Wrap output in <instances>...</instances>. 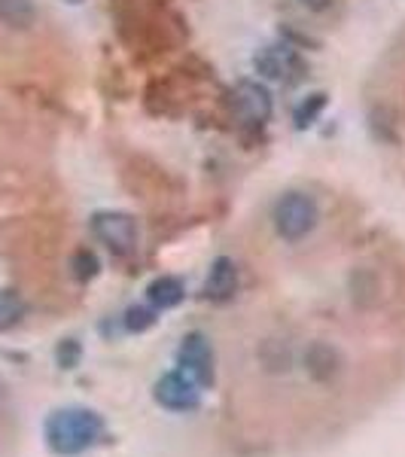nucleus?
<instances>
[{
	"label": "nucleus",
	"mask_w": 405,
	"mask_h": 457,
	"mask_svg": "<svg viewBox=\"0 0 405 457\" xmlns=\"http://www.w3.org/2000/svg\"><path fill=\"white\" fill-rule=\"evenodd\" d=\"M104 415L83 405H64L46 415L43 421V439L55 457H79L104 439Z\"/></svg>",
	"instance_id": "nucleus-1"
},
{
	"label": "nucleus",
	"mask_w": 405,
	"mask_h": 457,
	"mask_svg": "<svg viewBox=\"0 0 405 457\" xmlns=\"http://www.w3.org/2000/svg\"><path fill=\"white\" fill-rule=\"evenodd\" d=\"M318 220H320L318 202L308 193H286L277 198L275 211H271L275 232L281 235L284 241H302L305 235L314 232Z\"/></svg>",
	"instance_id": "nucleus-2"
},
{
	"label": "nucleus",
	"mask_w": 405,
	"mask_h": 457,
	"mask_svg": "<svg viewBox=\"0 0 405 457\" xmlns=\"http://www.w3.org/2000/svg\"><path fill=\"white\" fill-rule=\"evenodd\" d=\"M177 370L195 381L198 387H213L217 381V366H213V348L204 333H186L177 348Z\"/></svg>",
	"instance_id": "nucleus-3"
},
{
	"label": "nucleus",
	"mask_w": 405,
	"mask_h": 457,
	"mask_svg": "<svg viewBox=\"0 0 405 457\" xmlns=\"http://www.w3.org/2000/svg\"><path fill=\"white\" fill-rule=\"evenodd\" d=\"M92 235L101 241L104 247L113 250L116 256H128L137 247V223L131 213L125 211H98L92 220Z\"/></svg>",
	"instance_id": "nucleus-4"
},
{
	"label": "nucleus",
	"mask_w": 405,
	"mask_h": 457,
	"mask_svg": "<svg viewBox=\"0 0 405 457\" xmlns=\"http://www.w3.org/2000/svg\"><path fill=\"white\" fill-rule=\"evenodd\" d=\"M153 400H156V405H161L165 411L186 415V411H195L198 405H202V387H198L189 375H183L180 370H171L153 385Z\"/></svg>",
	"instance_id": "nucleus-5"
},
{
	"label": "nucleus",
	"mask_w": 405,
	"mask_h": 457,
	"mask_svg": "<svg viewBox=\"0 0 405 457\" xmlns=\"http://www.w3.org/2000/svg\"><path fill=\"white\" fill-rule=\"evenodd\" d=\"M235 107L247 122H269L271 116V95L262 83L244 79L235 86Z\"/></svg>",
	"instance_id": "nucleus-6"
},
{
	"label": "nucleus",
	"mask_w": 405,
	"mask_h": 457,
	"mask_svg": "<svg viewBox=\"0 0 405 457\" xmlns=\"http://www.w3.org/2000/svg\"><path fill=\"white\" fill-rule=\"evenodd\" d=\"M235 290H238V265L229 256H217L204 281V296L211 302H226L235 296Z\"/></svg>",
	"instance_id": "nucleus-7"
},
{
	"label": "nucleus",
	"mask_w": 405,
	"mask_h": 457,
	"mask_svg": "<svg viewBox=\"0 0 405 457\" xmlns=\"http://www.w3.org/2000/svg\"><path fill=\"white\" fill-rule=\"evenodd\" d=\"M253 68L269 79H286L293 71L299 68V58L293 55V49H286V46H265L256 53Z\"/></svg>",
	"instance_id": "nucleus-8"
},
{
	"label": "nucleus",
	"mask_w": 405,
	"mask_h": 457,
	"mask_svg": "<svg viewBox=\"0 0 405 457\" xmlns=\"http://www.w3.org/2000/svg\"><path fill=\"white\" fill-rule=\"evenodd\" d=\"M146 299H150V305L156 312H171V308H177L186 299V287L174 275H159L156 281H150V287H146Z\"/></svg>",
	"instance_id": "nucleus-9"
},
{
	"label": "nucleus",
	"mask_w": 405,
	"mask_h": 457,
	"mask_svg": "<svg viewBox=\"0 0 405 457\" xmlns=\"http://www.w3.org/2000/svg\"><path fill=\"white\" fill-rule=\"evenodd\" d=\"M122 323H125V329L128 333H146V329H153L159 323V312L153 305H131L128 312H125L122 317Z\"/></svg>",
	"instance_id": "nucleus-10"
},
{
	"label": "nucleus",
	"mask_w": 405,
	"mask_h": 457,
	"mask_svg": "<svg viewBox=\"0 0 405 457\" xmlns=\"http://www.w3.org/2000/svg\"><path fill=\"white\" fill-rule=\"evenodd\" d=\"M0 16L12 28H28L34 21V4L31 0H0Z\"/></svg>",
	"instance_id": "nucleus-11"
},
{
	"label": "nucleus",
	"mask_w": 405,
	"mask_h": 457,
	"mask_svg": "<svg viewBox=\"0 0 405 457\" xmlns=\"http://www.w3.org/2000/svg\"><path fill=\"white\" fill-rule=\"evenodd\" d=\"M323 107H326V92L308 95V98L296 107V113H293V122H296V129H308V125H314V120H318V116L323 113Z\"/></svg>",
	"instance_id": "nucleus-12"
},
{
	"label": "nucleus",
	"mask_w": 405,
	"mask_h": 457,
	"mask_svg": "<svg viewBox=\"0 0 405 457\" xmlns=\"http://www.w3.org/2000/svg\"><path fill=\"white\" fill-rule=\"evenodd\" d=\"M21 314H25V302L16 293H0V329H10L16 327L21 320Z\"/></svg>",
	"instance_id": "nucleus-13"
},
{
	"label": "nucleus",
	"mask_w": 405,
	"mask_h": 457,
	"mask_svg": "<svg viewBox=\"0 0 405 457\" xmlns=\"http://www.w3.org/2000/svg\"><path fill=\"white\" fill-rule=\"evenodd\" d=\"M70 269H73V278L86 284V281H92V278H98L101 262H98V256H95L92 250H77V253H73V260H70Z\"/></svg>",
	"instance_id": "nucleus-14"
},
{
	"label": "nucleus",
	"mask_w": 405,
	"mask_h": 457,
	"mask_svg": "<svg viewBox=\"0 0 405 457\" xmlns=\"http://www.w3.org/2000/svg\"><path fill=\"white\" fill-rule=\"evenodd\" d=\"M79 360H83V345L77 342V338H64V342H58L55 348V363L62 366V370H77Z\"/></svg>",
	"instance_id": "nucleus-15"
},
{
	"label": "nucleus",
	"mask_w": 405,
	"mask_h": 457,
	"mask_svg": "<svg viewBox=\"0 0 405 457\" xmlns=\"http://www.w3.org/2000/svg\"><path fill=\"white\" fill-rule=\"evenodd\" d=\"M333 360H335L333 348L326 351V360H320V345H314V348L308 351V372H311V375H314V378H318V381H326V378H333V372H335Z\"/></svg>",
	"instance_id": "nucleus-16"
},
{
	"label": "nucleus",
	"mask_w": 405,
	"mask_h": 457,
	"mask_svg": "<svg viewBox=\"0 0 405 457\" xmlns=\"http://www.w3.org/2000/svg\"><path fill=\"white\" fill-rule=\"evenodd\" d=\"M302 6H308V10H314V12H320V10H326L333 0H299Z\"/></svg>",
	"instance_id": "nucleus-17"
},
{
	"label": "nucleus",
	"mask_w": 405,
	"mask_h": 457,
	"mask_svg": "<svg viewBox=\"0 0 405 457\" xmlns=\"http://www.w3.org/2000/svg\"><path fill=\"white\" fill-rule=\"evenodd\" d=\"M68 4H83V0H68Z\"/></svg>",
	"instance_id": "nucleus-18"
}]
</instances>
